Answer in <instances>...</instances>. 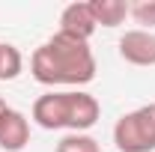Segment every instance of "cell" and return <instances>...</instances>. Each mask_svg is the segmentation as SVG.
Here are the masks:
<instances>
[{"label":"cell","mask_w":155,"mask_h":152,"mask_svg":"<svg viewBox=\"0 0 155 152\" xmlns=\"http://www.w3.org/2000/svg\"><path fill=\"white\" fill-rule=\"evenodd\" d=\"M30 75L42 87H87L96 78V57L90 42L54 33L30 57Z\"/></svg>","instance_id":"cell-1"},{"label":"cell","mask_w":155,"mask_h":152,"mask_svg":"<svg viewBox=\"0 0 155 152\" xmlns=\"http://www.w3.org/2000/svg\"><path fill=\"white\" fill-rule=\"evenodd\" d=\"M96 18H93V9L90 3H69L63 12H60V30L63 36L81 39V42H90V36L96 33Z\"/></svg>","instance_id":"cell-6"},{"label":"cell","mask_w":155,"mask_h":152,"mask_svg":"<svg viewBox=\"0 0 155 152\" xmlns=\"http://www.w3.org/2000/svg\"><path fill=\"white\" fill-rule=\"evenodd\" d=\"M128 15L140 24V30H152L155 27V0H137V3H131Z\"/></svg>","instance_id":"cell-11"},{"label":"cell","mask_w":155,"mask_h":152,"mask_svg":"<svg viewBox=\"0 0 155 152\" xmlns=\"http://www.w3.org/2000/svg\"><path fill=\"white\" fill-rule=\"evenodd\" d=\"M128 6H131V3H125V0H90V9H93L96 24L98 27H107V30L125 24Z\"/></svg>","instance_id":"cell-8"},{"label":"cell","mask_w":155,"mask_h":152,"mask_svg":"<svg viewBox=\"0 0 155 152\" xmlns=\"http://www.w3.org/2000/svg\"><path fill=\"white\" fill-rule=\"evenodd\" d=\"M66 128L78 134H87L101 116V104L96 95L84 93V90H66Z\"/></svg>","instance_id":"cell-3"},{"label":"cell","mask_w":155,"mask_h":152,"mask_svg":"<svg viewBox=\"0 0 155 152\" xmlns=\"http://www.w3.org/2000/svg\"><path fill=\"white\" fill-rule=\"evenodd\" d=\"M6 111H9V104H6V101H3V95H0V116L6 114Z\"/></svg>","instance_id":"cell-12"},{"label":"cell","mask_w":155,"mask_h":152,"mask_svg":"<svg viewBox=\"0 0 155 152\" xmlns=\"http://www.w3.org/2000/svg\"><path fill=\"white\" fill-rule=\"evenodd\" d=\"M114 143L119 152H155V116L152 104L128 111L116 119Z\"/></svg>","instance_id":"cell-2"},{"label":"cell","mask_w":155,"mask_h":152,"mask_svg":"<svg viewBox=\"0 0 155 152\" xmlns=\"http://www.w3.org/2000/svg\"><path fill=\"white\" fill-rule=\"evenodd\" d=\"M152 116H155V104H152Z\"/></svg>","instance_id":"cell-13"},{"label":"cell","mask_w":155,"mask_h":152,"mask_svg":"<svg viewBox=\"0 0 155 152\" xmlns=\"http://www.w3.org/2000/svg\"><path fill=\"white\" fill-rule=\"evenodd\" d=\"M30 143V119L9 107L6 114L0 116V149L3 152H21Z\"/></svg>","instance_id":"cell-7"},{"label":"cell","mask_w":155,"mask_h":152,"mask_svg":"<svg viewBox=\"0 0 155 152\" xmlns=\"http://www.w3.org/2000/svg\"><path fill=\"white\" fill-rule=\"evenodd\" d=\"M119 57L131 66L149 69L155 66V33L152 30H125L119 36Z\"/></svg>","instance_id":"cell-5"},{"label":"cell","mask_w":155,"mask_h":152,"mask_svg":"<svg viewBox=\"0 0 155 152\" xmlns=\"http://www.w3.org/2000/svg\"><path fill=\"white\" fill-rule=\"evenodd\" d=\"M57 152H101V146H98V140L93 137V134L69 131L66 137H60Z\"/></svg>","instance_id":"cell-10"},{"label":"cell","mask_w":155,"mask_h":152,"mask_svg":"<svg viewBox=\"0 0 155 152\" xmlns=\"http://www.w3.org/2000/svg\"><path fill=\"white\" fill-rule=\"evenodd\" d=\"M66 114H69L66 90H51V93H42L33 101L30 119L39 128H45V131H57V128H66Z\"/></svg>","instance_id":"cell-4"},{"label":"cell","mask_w":155,"mask_h":152,"mask_svg":"<svg viewBox=\"0 0 155 152\" xmlns=\"http://www.w3.org/2000/svg\"><path fill=\"white\" fill-rule=\"evenodd\" d=\"M24 72V57L15 45L0 42V81H15Z\"/></svg>","instance_id":"cell-9"}]
</instances>
